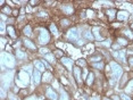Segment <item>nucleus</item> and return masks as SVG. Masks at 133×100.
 Returning a JSON list of instances; mask_svg holds the SVG:
<instances>
[{"mask_svg": "<svg viewBox=\"0 0 133 100\" xmlns=\"http://www.w3.org/2000/svg\"><path fill=\"white\" fill-rule=\"evenodd\" d=\"M34 32H35L34 38H35V40H37L38 44H40V47H47V45L50 43L51 35H50L49 30H48L47 27L40 26V27H38Z\"/></svg>", "mask_w": 133, "mask_h": 100, "instance_id": "nucleus-1", "label": "nucleus"}, {"mask_svg": "<svg viewBox=\"0 0 133 100\" xmlns=\"http://www.w3.org/2000/svg\"><path fill=\"white\" fill-rule=\"evenodd\" d=\"M14 77H15L14 78L15 84H16L17 86H19L21 89H23V88H28L30 82H32V75L29 74L28 72H25L22 68L16 72V74H15Z\"/></svg>", "mask_w": 133, "mask_h": 100, "instance_id": "nucleus-2", "label": "nucleus"}, {"mask_svg": "<svg viewBox=\"0 0 133 100\" xmlns=\"http://www.w3.org/2000/svg\"><path fill=\"white\" fill-rule=\"evenodd\" d=\"M16 64H17V59H16V57L14 56V54L2 51L1 52V67H2L1 69H2V72L5 71V66L8 69H14L16 67Z\"/></svg>", "mask_w": 133, "mask_h": 100, "instance_id": "nucleus-3", "label": "nucleus"}, {"mask_svg": "<svg viewBox=\"0 0 133 100\" xmlns=\"http://www.w3.org/2000/svg\"><path fill=\"white\" fill-rule=\"evenodd\" d=\"M109 65L111 67V77L110 78H114V80H116L117 82H118L121 80V77L123 76V74H124L122 65H121L119 63L115 62V60H111V62L109 63Z\"/></svg>", "mask_w": 133, "mask_h": 100, "instance_id": "nucleus-4", "label": "nucleus"}, {"mask_svg": "<svg viewBox=\"0 0 133 100\" xmlns=\"http://www.w3.org/2000/svg\"><path fill=\"white\" fill-rule=\"evenodd\" d=\"M65 38L68 42L76 44L80 41V31H78V29L76 26H72L71 29H68L65 32Z\"/></svg>", "mask_w": 133, "mask_h": 100, "instance_id": "nucleus-5", "label": "nucleus"}, {"mask_svg": "<svg viewBox=\"0 0 133 100\" xmlns=\"http://www.w3.org/2000/svg\"><path fill=\"white\" fill-rule=\"evenodd\" d=\"M59 10H60V13H63L65 15V17L73 16L75 14V8H74L73 2H62L59 5Z\"/></svg>", "mask_w": 133, "mask_h": 100, "instance_id": "nucleus-6", "label": "nucleus"}, {"mask_svg": "<svg viewBox=\"0 0 133 100\" xmlns=\"http://www.w3.org/2000/svg\"><path fill=\"white\" fill-rule=\"evenodd\" d=\"M21 41H22V45L25 48L26 50L31 51V52H38L39 51V48H38L37 43H35L33 40H31L30 38H25V36H24Z\"/></svg>", "mask_w": 133, "mask_h": 100, "instance_id": "nucleus-7", "label": "nucleus"}, {"mask_svg": "<svg viewBox=\"0 0 133 100\" xmlns=\"http://www.w3.org/2000/svg\"><path fill=\"white\" fill-rule=\"evenodd\" d=\"M131 18V14L126 9H118L116 15V21L118 23H128Z\"/></svg>", "mask_w": 133, "mask_h": 100, "instance_id": "nucleus-8", "label": "nucleus"}, {"mask_svg": "<svg viewBox=\"0 0 133 100\" xmlns=\"http://www.w3.org/2000/svg\"><path fill=\"white\" fill-rule=\"evenodd\" d=\"M58 62L63 65V67H65V69H66L67 72H69V73L73 72V68H74V66H75V62H74V60L72 59V58L64 56L63 58H60Z\"/></svg>", "mask_w": 133, "mask_h": 100, "instance_id": "nucleus-9", "label": "nucleus"}, {"mask_svg": "<svg viewBox=\"0 0 133 100\" xmlns=\"http://www.w3.org/2000/svg\"><path fill=\"white\" fill-rule=\"evenodd\" d=\"M44 96L48 100H59V93L50 85H46L44 88Z\"/></svg>", "mask_w": 133, "mask_h": 100, "instance_id": "nucleus-10", "label": "nucleus"}, {"mask_svg": "<svg viewBox=\"0 0 133 100\" xmlns=\"http://www.w3.org/2000/svg\"><path fill=\"white\" fill-rule=\"evenodd\" d=\"M72 74H73L74 81L76 82L77 85H81V86H82V84L84 83V81H83V78H82V68L78 67V66H74Z\"/></svg>", "mask_w": 133, "mask_h": 100, "instance_id": "nucleus-11", "label": "nucleus"}, {"mask_svg": "<svg viewBox=\"0 0 133 100\" xmlns=\"http://www.w3.org/2000/svg\"><path fill=\"white\" fill-rule=\"evenodd\" d=\"M119 35H122V36H124V38H126L130 42H131V43L133 42V31L130 29L129 26L122 27V29L119 30Z\"/></svg>", "mask_w": 133, "mask_h": 100, "instance_id": "nucleus-12", "label": "nucleus"}, {"mask_svg": "<svg viewBox=\"0 0 133 100\" xmlns=\"http://www.w3.org/2000/svg\"><path fill=\"white\" fill-rule=\"evenodd\" d=\"M14 56L16 57L17 62H25V60H28V54H26V51L24 50L23 48H21V49H15Z\"/></svg>", "mask_w": 133, "mask_h": 100, "instance_id": "nucleus-13", "label": "nucleus"}, {"mask_svg": "<svg viewBox=\"0 0 133 100\" xmlns=\"http://www.w3.org/2000/svg\"><path fill=\"white\" fill-rule=\"evenodd\" d=\"M105 15H106V17H107L108 22L113 23V21H116L117 9L116 8H107V9H105Z\"/></svg>", "mask_w": 133, "mask_h": 100, "instance_id": "nucleus-14", "label": "nucleus"}, {"mask_svg": "<svg viewBox=\"0 0 133 100\" xmlns=\"http://www.w3.org/2000/svg\"><path fill=\"white\" fill-rule=\"evenodd\" d=\"M41 82H42V73L34 68L33 74H32V84L34 86H38Z\"/></svg>", "mask_w": 133, "mask_h": 100, "instance_id": "nucleus-15", "label": "nucleus"}, {"mask_svg": "<svg viewBox=\"0 0 133 100\" xmlns=\"http://www.w3.org/2000/svg\"><path fill=\"white\" fill-rule=\"evenodd\" d=\"M91 31L93 33V35H95V39L96 40H98L99 42H101V41H104V39H105V36L102 35V30H101V27L100 26H98V25H95L91 29Z\"/></svg>", "mask_w": 133, "mask_h": 100, "instance_id": "nucleus-16", "label": "nucleus"}, {"mask_svg": "<svg viewBox=\"0 0 133 100\" xmlns=\"http://www.w3.org/2000/svg\"><path fill=\"white\" fill-rule=\"evenodd\" d=\"M72 24H73V22H72V19L69 17H62V18H59V25H60V27H62L63 30L71 29Z\"/></svg>", "mask_w": 133, "mask_h": 100, "instance_id": "nucleus-17", "label": "nucleus"}, {"mask_svg": "<svg viewBox=\"0 0 133 100\" xmlns=\"http://www.w3.org/2000/svg\"><path fill=\"white\" fill-rule=\"evenodd\" d=\"M104 60V56L101 55V52H99V51H95L92 55H90L89 56V62L90 64H93V63H99V62H102Z\"/></svg>", "mask_w": 133, "mask_h": 100, "instance_id": "nucleus-18", "label": "nucleus"}, {"mask_svg": "<svg viewBox=\"0 0 133 100\" xmlns=\"http://www.w3.org/2000/svg\"><path fill=\"white\" fill-rule=\"evenodd\" d=\"M131 75H130V72H126V73H124L123 74V76L121 77V80L118 81V85H119V88L122 90H124V88L126 86V84L129 83V81H130V77Z\"/></svg>", "mask_w": 133, "mask_h": 100, "instance_id": "nucleus-19", "label": "nucleus"}, {"mask_svg": "<svg viewBox=\"0 0 133 100\" xmlns=\"http://www.w3.org/2000/svg\"><path fill=\"white\" fill-rule=\"evenodd\" d=\"M51 82H54V74L52 72H49V71H46L42 74V83L44 84H49Z\"/></svg>", "mask_w": 133, "mask_h": 100, "instance_id": "nucleus-20", "label": "nucleus"}, {"mask_svg": "<svg viewBox=\"0 0 133 100\" xmlns=\"http://www.w3.org/2000/svg\"><path fill=\"white\" fill-rule=\"evenodd\" d=\"M22 32L25 38H32V36H34V33H33L34 30H33V27L31 26V24H26V25L23 27Z\"/></svg>", "mask_w": 133, "mask_h": 100, "instance_id": "nucleus-21", "label": "nucleus"}, {"mask_svg": "<svg viewBox=\"0 0 133 100\" xmlns=\"http://www.w3.org/2000/svg\"><path fill=\"white\" fill-rule=\"evenodd\" d=\"M115 41H116L122 48H128L129 45L131 44V42H130L128 39L124 38V36H122V35H119V34L116 36V40H115Z\"/></svg>", "mask_w": 133, "mask_h": 100, "instance_id": "nucleus-22", "label": "nucleus"}, {"mask_svg": "<svg viewBox=\"0 0 133 100\" xmlns=\"http://www.w3.org/2000/svg\"><path fill=\"white\" fill-rule=\"evenodd\" d=\"M7 35L9 36V38L14 39V40L18 38V33H17V30H16V27H15V25L7 26Z\"/></svg>", "mask_w": 133, "mask_h": 100, "instance_id": "nucleus-23", "label": "nucleus"}, {"mask_svg": "<svg viewBox=\"0 0 133 100\" xmlns=\"http://www.w3.org/2000/svg\"><path fill=\"white\" fill-rule=\"evenodd\" d=\"M32 64H33V66H34V68H35V69H38L39 72H41L42 74H43V73L47 71L41 59H34V60L32 62Z\"/></svg>", "mask_w": 133, "mask_h": 100, "instance_id": "nucleus-24", "label": "nucleus"}, {"mask_svg": "<svg viewBox=\"0 0 133 100\" xmlns=\"http://www.w3.org/2000/svg\"><path fill=\"white\" fill-rule=\"evenodd\" d=\"M95 82H96V75H95V73H93V71H90L89 75H88V77H87V80L84 81V84H85L87 86L91 88V86H93Z\"/></svg>", "mask_w": 133, "mask_h": 100, "instance_id": "nucleus-25", "label": "nucleus"}, {"mask_svg": "<svg viewBox=\"0 0 133 100\" xmlns=\"http://www.w3.org/2000/svg\"><path fill=\"white\" fill-rule=\"evenodd\" d=\"M123 92H125L126 95H129L130 97H133V76L130 78L129 83L126 84V86L124 88Z\"/></svg>", "mask_w": 133, "mask_h": 100, "instance_id": "nucleus-26", "label": "nucleus"}, {"mask_svg": "<svg viewBox=\"0 0 133 100\" xmlns=\"http://www.w3.org/2000/svg\"><path fill=\"white\" fill-rule=\"evenodd\" d=\"M43 59H46L48 63L51 64V65H55L56 66L57 64H58V59L56 58V56L52 52H50V54L46 55V56H43Z\"/></svg>", "mask_w": 133, "mask_h": 100, "instance_id": "nucleus-27", "label": "nucleus"}, {"mask_svg": "<svg viewBox=\"0 0 133 100\" xmlns=\"http://www.w3.org/2000/svg\"><path fill=\"white\" fill-rule=\"evenodd\" d=\"M48 30H49L50 34H52L54 36H58L59 35V30H58V26H57L56 23L51 22L49 24V26H48Z\"/></svg>", "mask_w": 133, "mask_h": 100, "instance_id": "nucleus-28", "label": "nucleus"}, {"mask_svg": "<svg viewBox=\"0 0 133 100\" xmlns=\"http://www.w3.org/2000/svg\"><path fill=\"white\" fill-rule=\"evenodd\" d=\"M82 35H83V38L85 39V40H88L89 42H93L96 40L95 39V35H93V33L91 30H85V31H83L82 32Z\"/></svg>", "mask_w": 133, "mask_h": 100, "instance_id": "nucleus-29", "label": "nucleus"}, {"mask_svg": "<svg viewBox=\"0 0 133 100\" xmlns=\"http://www.w3.org/2000/svg\"><path fill=\"white\" fill-rule=\"evenodd\" d=\"M71 97H69V93L66 91L65 88L60 86L59 88V100H69Z\"/></svg>", "mask_w": 133, "mask_h": 100, "instance_id": "nucleus-30", "label": "nucleus"}, {"mask_svg": "<svg viewBox=\"0 0 133 100\" xmlns=\"http://www.w3.org/2000/svg\"><path fill=\"white\" fill-rule=\"evenodd\" d=\"M90 66H91L92 68L97 69V71H100V72H102V71H105L106 64H105L104 60H102V62H99V63H93V64H90Z\"/></svg>", "mask_w": 133, "mask_h": 100, "instance_id": "nucleus-31", "label": "nucleus"}, {"mask_svg": "<svg viewBox=\"0 0 133 100\" xmlns=\"http://www.w3.org/2000/svg\"><path fill=\"white\" fill-rule=\"evenodd\" d=\"M75 66H78V67H81V68H85L89 66V62L84 58H78L75 60Z\"/></svg>", "mask_w": 133, "mask_h": 100, "instance_id": "nucleus-32", "label": "nucleus"}, {"mask_svg": "<svg viewBox=\"0 0 133 100\" xmlns=\"http://www.w3.org/2000/svg\"><path fill=\"white\" fill-rule=\"evenodd\" d=\"M95 48H96V43H93V42H88V43L84 45L82 49H83V51H88L90 55H92Z\"/></svg>", "mask_w": 133, "mask_h": 100, "instance_id": "nucleus-33", "label": "nucleus"}, {"mask_svg": "<svg viewBox=\"0 0 133 100\" xmlns=\"http://www.w3.org/2000/svg\"><path fill=\"white\" fill-rule=\"evenodd\" d=\"M111 44H113V41H111L110 39H107V40H104V41H101V42H97V43H96V45L104 47L105 49H108V48H110Z\"/></svg>", "mask_w": 133, "mask_h": 100, "instance_id": "nucleus-34", "label": "nucleus"}, {"mask_svg": "<svg viewBox=\"0 0 133 100\" xmlns=\"http://www.w3.org/2000/svg\"><path fill=\"white\" fill-rule=\"evenodd\" d=\"M13 10H14V8H11L10 6H8V5H6L5 7H2L1 9H0V11H1V14L7 15L8 17L13 15Z\"/></svg>", "mask_w": 133, "mask_h": 100, "instance_id": "nucleus-35", "label": "nucleus"}, {"mask_svg": "<svg viewBox=\"0 0 133 100\" xmlns=\"http://www.w3.org/2000/svg\"><path fill=\"white\" fill-rule=\"evenodd\" d=\"M17 97L21 98V99H23V100H25L29 97V89L28 88H23V89H21V91L18 92Z\"/></svg>", "mask_w": 133, "mask_h": 100, "instance_id": "nucleus-36", "label": "nucleus"}, {"mask_svg": "<svg viewBox=\"0 0 133 100\" xmlns=\"http://www.w3.org/2000/svg\"><path fill=\"white\" fill-rule=\"evenodd\" d=\"M38 52L40 54L42 57H43V56H46V55H48V54L52 52V51H51L49 48H48V45H47V47H40V48H39V51H38Z\"/></svg>", "mask_w": 133, "mask_h": 100, "instance_id": "nucleus-37", "label": "nucleus"}, {"mask_svg": "<svg viewBox=\"0 0 133 100\" xmlns=\"http://www.w3.org/2000/svg\"><path fill=\"white\" fill-rule=\"evenodd\" d=\"M52 54L55 55V56H56V58L58 59V60H59L60 58H63V57H64V51H63V50H60V49H57V48H56V49L52 51Z\"/></svg>", "mask_w": 133, "mask_h": 100, "instance_id": "nucleus-38", "label": "nucleus"}, {"mask_svg": "<svg viewBox=\"0 0 133 100\" xmlns=\"http://www.w3.org/2000/svg\"><path fill=\"white\" fill-rule=\"evenodd\" d=\"M7 26L5 22H0V32H1V36H5V34L7 33Z\"/></svg>", "mask_w": 133, "mask_h": 100, "instance_id": "nucleus-39", "label": "nucleus"}, {"mask_svg": "<svg viewBox=\"0 0 133 100\" xmlns=\"http://www.w3.org/2000/svg\"><path fill=\"white\" fill-rule=\"evenodd\" d=\"M41 60H42V63H43V65H44V67H46L47 71H49V72H54V68L51 67V64H49L46 59H43V58H42Z\"/></svg>", "mask_w": 133, "mask_h": 100, "instance_id": "nucleus-40", "label": "nucleus"}, {"mask_svg": "<svg viewBox=\"0 0 133 100\" xmlns=\"http://www.w3.org/2000/svg\"><path fill=\"white\" fill-rule=\"evenodd\" d=\"M128 66L130 72H133V56H128Z\"/></svg>", "mask_w": 133, "mask_h": 100, "instance_id": "nucleus-41", "label": "nucleus"}, {"mask_svg": "<svg viewBox=\"0 0 133 100\" xmlns=\"http://www.w3.org/2000/svg\"><path fill=\"white\" fill-rule=\"evenodd\" d=\"M119 97H121V99H122V100H133L132 97H130L129 95H126L125 92H121Z\"/></svg>", "mask_w": 133, "mask_h": 100, "instance_id": "nucleus-42", "label": "nucleus"}, {"mask_svg": "<svg viewBox=\"0 0 133 100\" xmlns=\"http://www.w3.org/2000/svg\"><path fill=\"white\" fill-rule=\"evenodd\" d=\"M28 4L31 6V7H35V6H38L39 4H41V1H38V0H30V1H28Z\"/></svg>", "mask_w": 133, "mask_h": 100, "instance_id": "nucleus-43", "label": "nucleus"}, {"mask_svg": "<svg viewBox=\"0 0 133 100\" xmlns=\"http://www.w3.org/2000/svg\"><path fill=\"white\" fill-rule=\"evenodd\" d=\"M109 98L111 99V100H122L121 99V97H119V95H115V93H113Z\"/></svg>", "mask_w": 133, "mask_h": 100, "instance_id": "nucleus-44", "label": "nucleus"}, {"mask_svg": "<svg viewBox=\"0 0 133 100\" xmlns=\"http://www.w3.org/2000/svg\"><path fill=\"white\" fill-rule=\"evenodd\" d=\"M7 95L8 93H6V90L1 88V100H5L6 98H7Z\"/></svg>", "mask_w": 133, "mask_h": 100, "instance_id": "nucleus-45", "label": "nucleus"}, {"mask_svg": "<svg viewBox=\"0 0 133 100\" xmlns=\"http://www.w3.org/2000/svg\"><path fill=\"white\" fill-rule=\"evenodd\" d=\"M90 100H101V97L98 96V95H95V96H91Z\"/></svg>", "mask_w": 133, "mask_h": 100, "instance_id": "nucleus-46", "label": "nucleus"}, {"mask_svg": "<svg viewBox=\"0 0 133 100\" xmlns=\"http://www.w3.org/2000/svg\"><path fill=\"white\" fill-rule=\"evenodd\" d=\"M129 27H130V29H131L132 30V31H133V21H132V22L131 23H129V25H128Z\"/></svg>", "mask_w": 133, "mask_h": 100, "instance_id": "nucleus-47", "label": "nucleus"}]
</instances>
